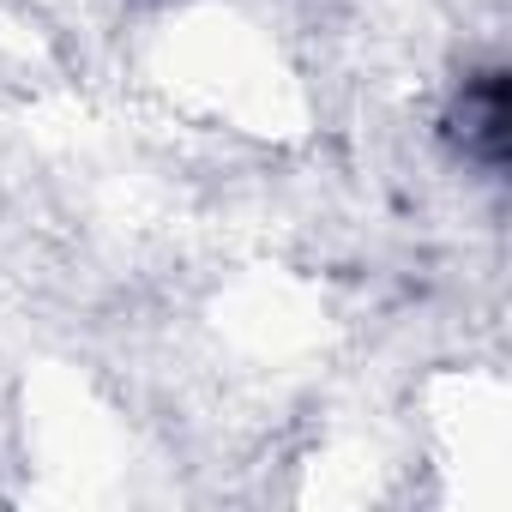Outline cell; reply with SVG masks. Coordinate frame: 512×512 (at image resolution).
<instances>
[{"label":"cell","mask_w":512,"mask_h":512,"mask_svg":"<svg viewBox=\"0 0 512 512\" xmlns=\"http://www.w3.org/2000/svg\"><path fill=\"white\" fill-rule=\"evenodd\" d=\"M458 121H464L458 127L464 133V157H476V163H500L506 157V79H500V67L464 79Z\"/></svg>","instance_id":"cell-1"}]
</instances>
